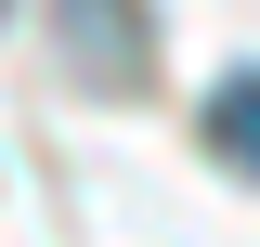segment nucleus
Instances as JSON below:
<instances>
[{
  "label": "nucleus",
  "mask_w": 260,
  "mask_h": 247,
  "mask_svg": "<svg viewBox=\"0 0 260 247\" xmlns=\"http://www.w3.org/2000/svg\"><path fill=\"white\" fill-rule=\"evenodd\" d=\"M208 156H234V169L260 182V65H234L221 91H208Z\"/></svg>",
  "instance_id": "obj_1"
}]
</instances>
